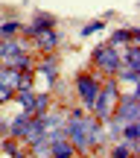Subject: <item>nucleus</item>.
Returning <instances> with one entry per match:
<instances>
[{
    "label": "nucleus",
    "instance_id": "7",
    "mask_svg": "<svg viewBox=\"0 0 140 158\" xmlns=\"http://www.w3.org/2000/svg\"><path fill=\"white\" fill-rule=\"evenodd\" d=\"M53 23H56V18H53V15H38L32 23H29V27H23V32L35 38V35H38V32H44V29H53Z\"/></svg>",
    "mask_w": 140,
    "mask_h": 158
},
{
    "label": "nucleus",
    "instance_id": "15",
    "mask_svg": "<svg viewBox=\"0 0 140 158\" xmlns=\"http://www.w3.org/2000/svg\"><path fill=\"white\" fill-rule=\"evenodd\" d=\"M15 100L23 106V111L32 114V102H35V91H32V88H18V91H15Z\"/></svg>",
    "mask_w": 140,
    "mask_h": 158
},
{
    "label": "nucleus",
    "instance_id": "22",
    "mask_svg": "<svg viewBox=\"0 0 140 158\" xmlns=\"http://www.w3.org/2000/svg\"><path fill=\"white\" fill-rule=\"evenodd\" d=\"M102 27H105L102 21H94V23H88V27L82 29V35H90V32H96V29H102Z\"/></svg>",
    "mask_w": 140,
    "mask_h": 158
},
{
    "label": "nucleus",
    "instance_id": "6",
    "mask_svg": "<svg viewBox=\"0 0 140 158\" xmlns=\"http://www.w3.org/2000/svg\"><path fill=\"white\" fill-rule=\"evenodd\" d=\"M41 138H44V123H41V120H38V117L32 114V120L26 123V129H23V135H21V141L32 147V143H38Z\"/></svg>",
    "mask_w": 140,
    "mask_h": 158
},
{
    "label": "nucleus",
    "instance_id": "17",
    "mask_svg": "<svg viewBox=\"0 0 140 158\" xmlns=\"http://www.w3.org/2000/svg\"><path fill=\"white\" fill-rule=\"evenodd\" d=\"M120 59H123L126 68H140V50H137V44H129L126 56H120Z\"/></svg>",
    "mask_w": 140,
    "mask_h": 158
},
{
    "label": "nucleus",
    "instance_id": "9",
    "mask_svg": "<svg viewBox=\"0 0 140 158\" xmlns=\"http://www.w3.org/2000/svg\"><path fill=\"white\" fill-rule=\"evenodd\" d=\"M120 138H123V143H126V147L131 149V152H137V141H140V126H137V123H129V126H123Z\"/></svg>",
    "mask_w": 140,
    "mask_h": 158
},
{
    "label": "nucleus",
    "instance_id": "11",
    "mask_svg": "<svg viewBox=\"0 0 140 158\" xmlns=\"http://www.w3.org/2000/svg\"><path fill=\"white\" fill-rule=\"evenodd\" d=\"M38 73L47 79V85H53V82H56V76H58V62H56L53 56H47L44 62L38 64Z\"/></svg>",
    "mask_w": 140,
    "mask_h": 158
},
{
    "label": "nucleus",
    "instance_id": "14",
    "mask_svg": "<svg viewBox=\"0 0 140 158\" xmlns=\"http://www.w3.org/2000/svg\"><path fill=\"white\" fill-rule=\"evenodd\" d=\"M137 38H140L137 29H117V32L111 35V47H117V44H131V41H137Z\"/></svg>",
    "mask_w": 140,
    "mask_h": 158
},
{
    "label": "nucleus",
    "instance_id": "13",
    "mask_svg": "<svg viewBox=\"0 0 140 158\" xmlns=\"http://www.w3.org/2000/svg\"><path fill=\"white\" fill-rule=\"evenodd\" d=\"M0 85L9 88V91H18L21 88V73L12 70V68H0Z\"/></svg>",
    "mask_w": 140,
    "mask_h": 158
},
{
    "label": "nucleus",
    "instance_id": "16",
    "mask_svg": "<svg viewBox=\"0 0 140 158\" xmlns=\"http://www.w3.org/2000/svg\"><path fill=\"white\" fill-rule=\"evenodd\" d=\"M137 79H140V68H126V64H120L117 79H114V82H129V85H134Z\"/></svg>",
    "mask_w": 140,
    "mask_h": 158
},
{
    "label": "nucleus",
    "instance_id": "19",
    "mask_svg": "<svg viewBox=\"0 0 140 158\" xmlns=\"http://www.w3.org/2000/svg\"><path fill=\"white\" fill-rule=\"evenodd\" d=\"M21 29H23V23H21V21H6L3 27H0V38H12V35L21 32Z\"/></svg>",
    "mask_w": 140,
    "mask_h": 158
},
{
    "label": "nucleus",
    "instance_id": "8",
    "mask_svg": "<svg viewBox=\"0 0 140 158\" xmlns=\"http://www.w3.org/2000/svg\"><path fill=\"white\" fill-rule=\"evenodd\" d=\"M47 141V138H44ZM50 143V158H70L73 155V147H70V141L67 138H58V141H47Z\"/></svg>",
    "mask_w": 140,
    "mask_h": 158
},
{
    "label": "nucleus",
    "instance_id": "21",
    "mask_svg": "<svg viewBox=\"0 0 140 158\" xmlns=\"http://www.w3.org/2000/svg\"><path fill=\"white\" fill-rule=\"evenodd\" d=\"M111 158H134V152H131V149L126 147L123 141H117V147L111 149Z\"/></svg>",
    "mask_w": 140,
    "mask_h": 158
},
{
    "label": "nucleus",
    "instance_id": "5",
    "mask_svg": "<svg viewBox=\"0 0 140 158\" xmlns=\"http://www.w3.org/2000/svg\"><path fill=\"white\" fill-rule=\"evenodd\" d=\"M94 64L102 70L105 76H117V70H120V64H123V59H120V50L117 47H111V44H105V47H99V50H94Z\"/></svg>",
    "mask_w": 140,
    "mask_h": 158
},
{
    "label": "nucleus",
    "instance_id": "20",
    "mask_svg": "<svg viewBox=\"0 0 140 158\" xmlns=\"http://www.w3.org/2000/svg\"><path fill=\"white\" fill-rule=\"evenodd\" d=\"M3 149H6L12 158H23V152H21V147H18L15 138H6V141H3Z\"/></svg>",
    "mask_w": 140,
    "mask_h": 158
},
{
    "label": "nucleus",
    "instance_id": "3",
    "mask_svg": "<svg viewBox=\"0 0 140 158\" xmlns=\"http://www.w3.org/2000/svg\"><path fill=\"white\" fill-rule=\"evenodd\" d=\"M117 100H120L117 82L108 79V82L99 88V97H96V106H94V117L99 120V123H108L111 114H114V108H117Z\"/></svg>",
    "mask_w": 140,
    "mask_h": 158
},
{
    "label": "nucleus",
    "instance_id": "2",
    "mask_svg": "<svg viewBox=\"0 0 140 158\" xmlns=\"http://www.w3.org/2000/svg\"><path fill=\"white\" fill-rule=\"evenodd\" d=\"M0 68H12L18 73H26L32 70V59L26 56L21 41L15 38H0Z\"/></svg>",
    "mask_w": 140,
    "mask_h": 158
},
{
    "label": "nucleus",
    "instance_id": "18",
    "mask_svg": "<svg viewBox=\"0 0 140 158\" xmlns=\"http://www.w3.org/2000/svg\"><path fill=\"white\" fill-rule=\"evenodd\" d=\"M44 111H50V94H35L32 114H44Z\"/></svg>",
    "mask_w": 140,
    "mask_h": 158
},
{
    "label": "nucleus",
    "instance_id": "23",
    "mask_svg": "<svg viewBox=\"0 0 140 158\" xmlns=\"http://www.w3.org/2000/svg\"><path fill=\"white\" fill-rule=\"evenodd\" d=\"M12 97H15V91H9V88H3V85H0V106H3V102H9Z\"/></svg>",
    "mask_w": 140,
    "mask_h": 158
},
{
    "label": "nucleus",
    "instance_id": "4",
    "mask_svg": "<svg viewBox=\"0 0 140 158\" xmlns=\"http://www.w3.org/2000/svg\"><path fill=\"white\" fill-rule=\"evenodd\" d=\"M99 79H96L94 73H79L76 76V94H79V100H82V108L85 111H94V106H96V97H99Z\"/></svg>",
    "mask_w": 140,
    "mask_h": 158
},
{
    "label": "nucleus",
    "instance_id": "1",
    "mask_svg": "<svg viewBox=\"0 0 140 158\" xmlns=\"http://www.w3.org/2000/svg\"><path fill=\"white\" fill-rule=\"evenodd\" d=\"M88 123H90V114L85 108H73L64 117V135H67L70 147L79 149L82 155L90 152V143H88Z\"/></svg>",
    "mask_w": 140,
    "mask_h": 158
},
{
    "label": "nucleus",
    "instance_id": "12",
    "mask_svg": "<svg viewBox=\"0 0 140 158\" xmlns=\"http://www.w3.org/2000/svg\"><path fill=\"white\" fill-rule=\"evenodd\" d=\"M32 120V114L29 111H23V114H18L15 120L9 123V138H15V141H21V135H23V129H26V123Z\"/></svg>",
    "mask_w": 140,
    "mask_h": 158
},
{
    "label": "nucleus",
    "instance_id": "10",
    "mask_svg": "<svg viewBox=\"0 0 140 158\" xmlns=\"http://www.w3.org/2000/svg\"><path fill=\"white\" fill-rule=\"evenodd\" d=\"M35 44H38L44 53H53V50H56V44H58L56 29H44V32H38V35H35Z\"/></svg>",
    "mask_w": 140,
    "mask_h": 158
},
{
    "label": "nucleus",
    "instance_id": "24",
    "mask_svg": "<svg viewBox=\"0 0 140 158\" xmlns=\"http://www.w3.org/2000/svg\"><path fill=\"white\" fill-rule=\"evenodd\" d=\"M70 158H73V155H70Z\"/></svg>",
    "mask_w": 140,
    "mask_h": 158
}]
</instances>
